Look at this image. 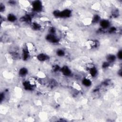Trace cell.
<instances>
[{
    "mask_svg": "<svg viewBox=\"0 0 122 122\" xmlns=\"http://www.w3.org/2000/svg\"><path fill=\"white\" fill-rule=\"evenodd\" d=\"M31 9L35 12H40L42 10V4L40 0H34L31 3Z\"/></svg>",
    "mask_w": 122,
    "mask_h": 122,
    "instance_id": "cell-1",
    "label": "cell"
},
{
    "mask_svg": "<svg viewBox=\"0 0 122 122\" xmlns=\"http://www.w3.org/2000/svg\"><path fill=\"white\" fill-rule=\"evenodd\" d=\"M45 39L48 42L53 44L58 43L60 41V38L56 35V34H52L50 33L46 35L45 36Z\"/></svg>",
    "mask_w": 122,
    "mask_h": 122,
    "instance_id": "cell-2",
    "label": "cell"
},
{
    "mask_svg": "<svg viewBox=\"0 0 122 122\" xmlns=\"http://www.w3.org/2000/svg\"><path fill=\"white\" fill-rule=\"evenodd\" d=\"M60 72L66 77H69L72 75V71L70 68L66 65H64L61 68Z\"/></svg>",
    "mask_w": 122,
    "mask_h": 122,
    "instance_id": "cell-3",
    "label": "cell"
},
{
    "mask_svg": "<svg viewBox=\"0 0 122 122\" xmlns=\"http://www.w3.org/2000/svg\"><path fill=\"white\" fill-rule=\"evenodd\" d=\"M72 15V11L69 9H65L62 10H60L59 18H70Z\"/></svg>",
    "mask_w": 122,
    "mask_h": 122,
    "instance_id": "cell-4",
    "label": "cell"
},
{
    "mask_svg": "<svg viewBox=\"0 0 122 122\" xmlns=\"http://www.w3.org/2000/svg\"><path fill=\"white\" fill-rule=\"evenodd\" d=\"M30 52L29 51V50L27 48V47L26 45L22 49L21 51V58L22 60L24 61H27L30 56Z\"/></svg>",
    "mask_w": 122,
    "mask_h": 122,
    "instance_id": "cell-5",
    "label": "cell"
},
{
    "mask_svg": "<svg viewBox=\"0 0 122 122\" xmlns=\"http://www.w3.org/2000/svg\"><path fill=\"white\" fill-rule=\"evenodd\" d=\"M99 23L102 30L108 29L111 26L110 21L106 19H102Z\"/></svg>",
    "mask_w": 122,
    "mask_h": 122,
    "instance_id": "cell-6",
    "label": "cell"
},
{
    "mask_svg": "<svg viewBox=\"0 0 122 122\" xmlns=\"http://www.w3.org/2000/svg\"><path fill=\"white\" fill-rule=\"evenodd\" d=\"M99 45V42L97 40H90L87 42V46L91 49H96Z\"/></svg>",
    "mask_w": 122,
    "mask_h": 122,
    "instance_id": "cell-7",
    "label": "cell"
},
{
    "mask_svg": "<svg viewBox=\"0 0 122 122\" xmlns=\"http://www.w3.org/2000/svg\"><path fill=\"white\" fill-rule=\"evenodd\" d=\"M37 59L41 62H44L48 61L50 59V57L45 53H40L36 55Z\"/></svg>",
    "mask_w": 122,
    "mask_h": 122,
    "instance_id": "cell-8",
    "label": "cell"
},
{
    "mask_svg": "<svg viewBox=\"0 0 122 122\" xmlns=\"http://www.w3.org/2000/svg\"><path fill=\"white\" fill-rule=\"evenodd\" d=\"M22 85H23V88L26 91H31L34 89V87L32 86L28 80L24 81L22 83Z\"/></svg>",
    "mask_w": 122,
    "mask_h": 122,
    "instance_id": "cell-9",
    "label": "cell"
},
{
    "mask_svg": "<svg viewBox=\"0 0 122 122\" xmlns=\"http://www.w3.org/2000/svg\"><path fill=\"white\" fill-rule=\"evenodd\" d=\"M81 84L85 87H90L92 85V81L89 78L84 77L81 80Z\"/></svg>",
    "mask_w": 122,
    "mask_h": 122,
    "instance_id": "cell-10",
    "label": "cell"
},
{
    "mask_svg": "<svg viewBox=\"0 0 122 122\" xmlns=\"http://www.w3.org/2000/svg\"><path fill=\"white\" fill-rule=\"evenodd\" d=\"M117 60V58L115 55L113 54H109L106 56V61L109 62L110 64L113 63Z\"/></svg>",
    "mask_w": 122,
    "mask_h": 122,
    "instance_id": "cell-11",
    "label": "cell"
},
{
    "mask_svg": "<svg viewBox=\"0 0 122 122\" xmlns=\"http://www.w3.org/2000/svg\"><path fill=\"white\" fill-rule=\"evenodd\" d=\"M28 73V70L27 68L25 67H21L19 69L18 71L19 75L21 77H25L26 75H27Z\"/></svg>",
    "mask_w": 122,
    "mask_h": 122,
    "instance_id": "cell-12",
    "label": "cell"
},
{
    "mask_svg": "<svg viewBox=\"0 0 122 122\" xmlns=\"http://www.w3.org/2000/svg\"><path fill=\"white\" fill-rule=\"evenodd\" d=\"M6 19L9 22L12 23L15 22L17 20V17L14 14L10 13L7 15Z\"/></svg>",
    "mask_w": 122,
    "mask_h": 122,
    "instance_id": "cell-13",
    "label": "cell"
},
{
    "mask_svg": "<svg viewBox=\"0 0 122 122\" xmlns=\"http://www.w3.org/2000/svg\"><path fill=\"white\" fill-rule=\"evenodd\" d=\"M30 26H31L32 29L35 31L40 30L41 28V25L39 23H38V22H36V21L32 22L30 24Z\"/></svg>",
    "mask_w": 122,
    "mask_h": 122,
    "instance_id": "cell-14",
    "label": "cell"
},
{
    "mask_svg": "<svg viewBox=\"0 0 122 122\" xmlns=\"http://www.w3.org/2000/svg\"><path fill=\"white\" fill-rule=\"evenodd\" d=\"M101 20L102 19H101V16H100V15H99L98 14H95L93 16V17L91 20V23H93V24L99 23Z\"/></svg>",
    "mask_w": 122,
    "mask_h": 122,
    "instance_id": "cell-15",
    "label": "cell"
},
{
    "mask_svg": "<svg viewBox=\"0 0 122 122\" xmlns=\"http://www.w3.org/2000/svg\"><path fill=\"white\" fill-rule=\"evenodd\" d=\"M56 54L59 57H63L65 55V52L64 50L61 48H59L57 49L56 51Z\"/></svg>",
    "mask_w": 122,
    "mask_h": 122,
    "instance_id": "cell-16",
    "label": "cell"
},
{
    "mask_svg": "<svg viewBox=\"0 0 122 122\" xmlns=\"http://www.w3.org/2000/svg\"><path fill=\"white\" fill-rule=\"evenodd\" d=\"M107 31L108 32L109 34H113L115 33L117 30V29L115 27V26H111L108 29H107Z\"/></svg>",
    "mask_w": 122,
    "mask_h": 122,
    "instance_id": "cell-17",
    "label": "cell"
},
{
    "mask_svg": "<svg viewBox=\"0 0 122 122\" xmlns=\"http://www.w3.org/2000/svg\"><path fill=\"white\" fill-rule=\"evenodd\" d=\"M61 68V67H60L58 64H55L54 66H53V67L52 68V70L53 72H57L58 71H60Z\"/></svg>",
    "mask_w": 122,
    "mask_h": 122,
    "instance_id": "cell-18",
    "label": "cell"
},
{
    "mask_svg": "<svg viewBox=\"0 0 122 122\" xmlns=\"http://www.w3.org/2000/svg\"><path fill=\"white\" fill-rule=\"evenodd\" d=\"M110 63L107 61H103L102 64V68L103 69H105L108 68L110 66Z\"/></svg>",
    "mask_w": 122,
    "mask_h": 122,
    "instance_id": "cell-19",
    "label": "cell"
},
{
    "mask_svg": "<svg viewBox=\"0 0 122 122\" xmlns=\"http://www.w3.org/2000/svg\"><path fill=\"white\" fill-rule=\"evenodd\" d=\"M49 33L50 34H56V30L54 27H50L49 29L48 30Z\"/></svg>",
    "mask_w": 122,
    "mask_h": 122,
    "instance_id": "cell-20",
    "label": "cell"
},
{
    "mask_svg": "<svg viewBox=\"0 0 122 122\" xmlns=\"http://www.w3.org/2000/svg\"><path fill=\"white\" fill-rule=\"evenodd\" d=\"M117 59H118L119 60H121L122 59V51L121 50H120L117 53V54L116 55Z\"/></svg>",
    "mask_w": 122,
    "mask_h": 122,
    "instance_id": "cell-21",
    "label": "cell"
},
{
    "mask_svg": "<svg viewBox=\"0 0 122 122\" xmlns=\"http://www.w3.org/2000/svg\"><path fill=\"white\" fill-rule=\"evenodd\" d=\"M112 16L113 18H116L119 16V11L117 10H114L112 12Z\"/></svg>",
    "mask_w": 122,
    "mask_h": 122,
    "instance_id": "cell-22",
    "label": "cell"
},
{
    "mask_svg": "<svg viewBox=\"0 0 122 122\" xmlns=\"http://www.w3.org/2000/svg\"><path fill=\"white\" fill-rule=\"evenodd\" d=\"M5 10V6L3 3H0V11L1 12H3Z\"/></svg>",
    "mask_w": 122,
    "mask_h": 122,
    "instance_id": "cell-23",
    "label": "cell"
},
{
    "mask_svg": "<svg viewBox=\"0 0 122 122\" xmlns=\"http://www.w3.org/2000/svg\"><path fill=\"white\" fill-rule=\"evenodd\" d=\"M5 98V93L3 92H1L0 93V102H2L4 100Z\"/></svg>",
    "mask_w": 122,
    "mask_h": 122,
    "instance_id": "cell-24",
    "label": "cell"
},
{
    "mask_svg": "<svg viewBox=\"0 0 122 122\" xmlns=\"http://www.w3.org/2000/svg\"><path fill=\"white\" fill-rule=\"evenodd\" d=\"M9 3L10 5L11 6H14V5H15L16 4V2L15 1H14V0H10V1H9Z\"/></svg>",
    "mask_w": 122,
    "mask_h": 122,
    "instance_id": "cell-25",
    "label": "cell"
},
{
    "mask_svg": "<svg viewBox=\"0 0 122 122\" xmlns=\"http://www.w3.org/2000/svg\"><path fill=\"white\" fill-rule=\"evenodd\" d=\"M118 75L119 76H120V77L122 76V70L121 69H120L119 71H118Z\"/></svg>",
    "mask_w": 122,
    "mask_h": 122,
    "instance_id": "cell-26",
    "label": "cell"
}]
</instances>
